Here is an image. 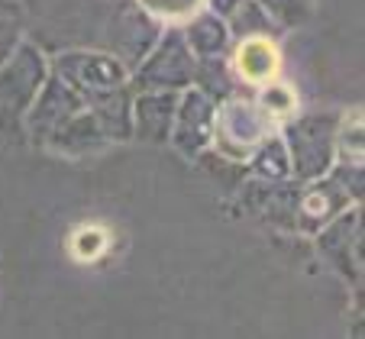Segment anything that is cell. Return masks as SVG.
<instances>
[{"label":"cell","mask_w":365,"mask_h":339,"mask_svg":"<svg viewBox=\"0 0 365 339\" xmlns=\"http://www.w3.org/2000/svg\"><path fill=\"white\" fill-rule=\"evenodd\" d=\"M352 207V194L339 184V178L333 172L320 174L314 181H301V191H297L294 201V220L291 226L301 229V233H314L327 226L330 220H336L343 210Z\"/></svg>","instance_id":"52a82bcc"},{"label":"cell","mask_w":365,"mask_h":339,"mask_svg":"<svg viewBox=\"0 0 365 339\" xmlns=\"http://www.w3.org/2000/svg\"><path fill=\"white\" fill-rule=\"evenodd\" d=\"M359 229V214L356 210H343L336 220H330L324 229H320V249L324 256L343 271L349 281H359V259H352V246H349V236Z\"/></svg>","instance_id":"7c38bea8"},{"label":"cell","mask_w":365,"mask_h":339,"mask_svg":"<svg viewBox=\"0 0 365 339\" xmlns=\"http://www.w3.org/2000/svg\"><path fill=\"white\" fill-rule=\"evenodd\" d=\"M240 4H242V0H204V10H210V14H217V16H223V20H227V16L233 14Z\"/></svg>","instance_id":"44dd1931"},{"label":"cell","mask_w":365,"mask_h":339,"mask_svg":"<svg viewBox=\"0 0 365 339\" xmlns=\"http://www.w3.org/2000/svg\"><path fill=\"white\" fill-rule=\"evenodd\" d=\"M227 29L236 42V39H246V36H275L282 26L272 20L269 10L259 0H242L240 7L227 16Z\"/></svg>","instance_id":"9a60e30c"},{"label":"cell","mask_w":365,"mask_h":339,"mask_svg":"<svg viewBox=\"0 0 365 339\" xmlns=\"http://www.w3.org/2000/svg\"><path fill=\"white\" fill-rule=\"evenodd\" d=\"M103 249V233L94 226H81L75 236H71V252H75L78 259H84V262H91V259H97Z\"/></svg>","instance_id":"ffe728a7"},{"label":"cell","mask_w":365,"mask_h":339,"mask_svg":"<svg viewBox=\"0 0 365 339\" xmlns=\"http://www.w3.org/2000/svg\"><path fill=\"white\" fill-rule=\"evenodd\" d=\"M181 36H185L187 48L194 52V58H207V56H227L233 46V36L227 29V20L210 10H197L194 16H187L181 23Z\"/></svg>","instance_id":"8fae6325"},{"label":"cell","mask_w":365,"mask_h":339,"mask_svg":"<svg viewBox=\"0 0 365 339\" xmlns=\"http://www.w3.org/2000/svg\"><path fill=\"white\" fill-rule=\"evenodd\" d=\"M181 90H136L130 100V123L133 136L143 142L162 145L168 142Z\"/></svg>","instance_id":"ba28073f"},{"label":"cell","mask_w":365,"mask_h":339,"mask_svg":"<svg viewBox=\"0 0 365 339\" xmlns=\"http://www.w3.org/2000/svg\"><path fill=\"white\" fill-rule=\"evenodd\" d=\"M236 75H233V65H230L227 56H207L197 58L194 65V88L204 90L210 100H223V97L236 94Z\"/></svg>","instance_id":"5bb4252c"},{"label":"cell","mask_w":365,"mask_h":339,"mask_svg":"<svg viewBox=\"0 0 365 339\" xmlns=\"http://www.w3.org/2000/svg\"><path fill=\"white\" fill-rule=\"evenodd\" d=\"M26 42V4L0 0V62H7Z\"/></svg>","instance_id":"2e32d148"},{"label":"cell","mask_w":365,"mask_h":339,"mask_svg":"<svg viewBox=\"0 0 365 339\" xmlns=\"http://www.w3.org/2000/svg\"><path fill=\"white\" fill-rule=\"evenodd\" d=\"M278 26H297L307 16V0H259Z\"/></svg>","instance_id":"d6986e66"},{"label":"cell","mask_w":365,"mask_h":339,"mask_svg":"<svg viewBox=\"0 0 365 339\" xmlns=\"http://www.w3.org/2000/svg\"><path fill=\"white\" fill-rule=\"evenodd\" d=\"M249 172L259 181H269V184H282V181H291V159L288 149H284L282 132H272L262 142L255 145L249 152Z\"/></svg>","instance_id":"4fadbf2b"},{"label":"cell","mask_w":365,"mask_h":339,"mask_svg":"<svg viewBox=\"0 0 365 339\" xmlns=\"http://www.w3.org/2000/svg\"><path fill=\"white\" fill-rule=\"evenodd\" d=\"M42 145L58 155H91L107 145V136H103V126L94 117V110L84 107V110H78L65 123H58L56 130L42 139Z\"/></svg>","instance_id":"30bf717a"},{"label":"cell","mask_w":365,"mask_h":339,"mask_svg":"<svg viewBox=\"0 0 365 339\" xmlns=\"http://www.w3.org/2000/svg\"><path fill=\"white\" fill-rule=\"evenodd\" d=\"M336 130L339 117L333 113H304L294 120L288 117L282 139L291 159V178L314 181L330 172L336 162Z\"/></svg>","instance_id":"3957f363"},{"label":"cell","mask_w":365,"mask_h":339,"mask_svg":"<svg viewBox=\"0 0 365 339\" xmlns=\"http://www.w3.org/2000/svg\"><path fill=\"white\" fill-rule=\"evenodd\" d=\"M214 110H217V100H210L194 84L178 94V107H175L168 142L185 159H200L210 149V139H214Z\"/></svg>","instance_id":"8992f818"},{"label":"cell","mask_w":365,"mask_h":339,"mask_svg":"<svg viewBox=\"0 0 365 339\" xmlns=\"http://www.w3.org/2000/svg\"><path fill=\"white\" fill-rule=\"evenodd\" d=\"M143 14L159 20L162 26H181L187 16L204 10V0H133Z\"/></svg>","instance_id":"e0dca14e"},{"label":"cell","mask_w":365,"mask_h":339,"mask_svg":"<svg viewBox=\"0 0 365 339\" xmlns=\"http://www.w3.org/2000/svg\"><path fill=\"white\" fill-rule=\"evenodd\" d=\"M194 52L187 48L181 26H162L159 39L130 71V90H185L194 84Z\"/></svg>","instance_id":"277c9868"},{"label":"cell","mask_w":365,"mask_h":339,"mask_svg":"<svg viewBox=\"0 0 365 339\" xmlns=\"http://www.w3.org/2000/svg\"><path fill=\"white\" fill-rule=\"evenodd\" d=\"M48 78V58L36 42H23L7 62H0V130L7 136L23 132L29 104Z\"/></svg>","instance_id":"6da1fadb"},{"label":"cell","mask_w":365,"mask_h":339,"mask_svg":"<svg viewBox=\"0 0 365 339\" xmlns=\"http://www.w3.org/2000/svg\"><path fill=\"white\" fill-rule=\"evenodd\" d=\"M255 100L272 120H288L297 113V94L282 81H269L262 88H255Z\"/></svg>","instance_id":"ac0fdd59"},{"label":"cell","mask_w":365,"mask_h":339,"mask_svg":"<svg viewBox=\"0 0 365 339\" xmlns=\"http://www.w3.org/2000/svg\"><path fill=\"white\" fill-rule=\"evenodd\" d=\"M278 132V120H272L269 113L259 107L255 97L230 94L223 100H217L214 110V145L217 152L230 162H246L249 152L262 142L265 136Z\"/></svg>","instance_id":"7a4b0ae2"},{"label":"cell","mask_w":365,"mask_h":339,"mask_svg":"<svg viewBox=\"0 0 365 339\" xmlns=\"http://www.w3.org/2000/svg\"><path fill=\"white\" fill-rule=\"evenodd\" d=\"M48 71L75 88L84 100H97L120 88H130V68L103 48H62L48 62Z\"/></svg>","instance_id":"5b68a950"},{"label":"cell","mask_w":365,"mask_h":339,"mask_svg":"<svg viewBox=\"0 0 365 339\" xmlns=\"http://www.w3.org/2000/svg\"><path fill=\"white\" fill-rule=\"evenodd\" d=\"M233 75L246 88H262V84L275 81L282 71V52H278L275 36H246L236 39L233 48Z\"/></svg>","instance_id":"9c48e42d"}]
</instances>
